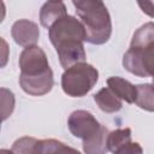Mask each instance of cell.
Instances as JSON below:
<instances>
[{"label": "cell", "instance_id": "obj_1", "mask_svg": "<svg viewBox=\"0 0 154 154\" xmlns=\"http://www.w3.org/2000/svg\"><path fill=\"white\" fill-rule=\"evenodd\" d=\"M48 37L54 46L60 65L66 70L85 61V30L79 19L66 14L48 29Z\"/></svg>", "mask_w": 154, "mask_h": 154}, {"label": "cell", "instance_id": "obj_2", "mask_svg": "<svg viewBox=\"0 0 154 154\" xmlns=\"http://www.w3.org/2000/svg\"><path fill=\"white\" fill-rule=\"evenodd\" d=\"M122 63L135 76L154 78V22L141 25L134 32Z\"/></svg>", "mask_w": 154, "mask_h": 154}, {"label": "cell", "instance_id": "obj_3", "mask_svg": "<svg viewBox=\"0 0 154 154\" xmlns=\"http://www.w3.org/2000/svg\"><path fill=\"white\" fill-rule=\"evenodd\" d=\"M72 5L85 30V41L106 43L112 34V22L106 5L100 0H73Z\"/></svg>", "mask_w": 154, "mask_h": 154}, {"label": "cell", "instance_id": "obj_4", "mask_svg": "<svg viewBox=\"0 0 154 154\" xmlns=\"http://www.w3.org/2000/svg\"><path fill=\"white\" fill-rule=\"evenodd\" d=\"M97 79L99 71L96 67L84 61L64 71L61 75V88L71 97H82L94 88Z\"/></svg>", "mask_w": 154, "mask_h": 154}, {"label": "cell", "instance_id": "obj_5", "mask_svg": "<svg viewBox=\"0 0 154 154\" xmlns=\"http://www.w3.org/2000/svg\"><path fill=\"white\" fill-rule=\"evenodd\" d=\"M19 69L23 76H38L51 70L46 53L38 46L24 48L19 55Z\"/></svg>", "mask_w": 154, "mask_h": 154}, {"label": "cell", "instance_id": "obj_6", "mask_svg": "<svg viewBox=\"0 0 154 154\" xmlns=\"http://www.w3.org/2000/svg\"><path fill=\"white\" fill-rule=\"evenodd\" d=\"M67 126L70 132L82 141L95 135L102 126L96 118L88 111L77 109L73 111L67 119Z\"/></svg>", "mask_w": 154, "mask_h": 154}, {"label": "cell", "instance_id": "obj_7", "mask_svg": "<svg viewBox=\"0 0 154 154\" xmlns=\"http://www.w3.org/2000/svg\"><path fill=\"white\" fill-rule=\"evenodd\" d=\"M19 85L23 91L32 96H42L45 94H48L54 85L53 71L48 70L47 72L38 76L19 75Z\"/></svg>", "mask_w": 154, "mask_h": 154}, {"label": "cell", "instance_id": "obj_8", "mask_svg": "<svg viewBox=\"0 0 154 154\" xmlns=\"http://www.w3.org/2000/svg\"><path fill=\"white\" fill-rule=\"evenodd\" d=\"M11 35L17 45L28 48L36 46V42L40 37V29L36 23L29 19H19L13 23Z\"/></svg>", "mask_w": 154, "mask_h": 154}, {"label": "cell", "instance_id": "obj_9", "mask_svg": "<svg viewBox=\"0 0 154 154\" xmlns=\"http://www.w3.org/2000/svg\"><path fill=\"white\" fill-rule=\"evenodd\" d=\"M107 87L122 101H125L128 103H135L137 96V89L136 85H134L129 81L118 76H113L107 78Z\"/></svg>", "mask_w": 154, "mask_h": 154}, {"label": "cell", "instance_id": "obj_10", "mask_svg": "<svg viewBox=\"0 0 154 154\" xmlns=\"http://www.w3.org/2000/svg\"><path fill=\"white\" fill-rule=\"evenodd\" d=\"M66 14V6L63 1H47L40 10V23L43 28L49 29L55 22Z\"/></svg>", "mask_w": 154, "mask_h": 154}, {"label": "cell", "instance_id": "obj_11", "mask_svg": "<svg viewBox=\"0 0 154 154\" xmlns=\"http://www.w3.org/2000/svg\"><path fill=\"white\" fill-rule=\"evenodd\" d=\"M94 101L105 113L118 112L123 106V101L108 87H105L100 89L96 94H94Z\"/></svg>", "mask_w": 154, "mask_h": 154}, {"label": "cell", "instance_id": "obj_12", "mask_svg": "<svg viewBox=\"0 0 154 154\" xmlns=\"http://www.w3.org/2000/svg\"><path fill=\"white\" fill-rule=\"evenodd\" d=\"M108 134L109 131L107 130V128L102 125L95 135L83 141V152L85 154H106L108 152Z\"/></svg>", "mask_w": 154, "mask_h": 154}, {"label": "cell", "instance_id": "obj_13", "mask_svg": "<svg viewBox=\"0 0 154 154\" xmlns=\"http://www.w3.org/2000/svg\"><path fill=\"white\" fill-rule=\"evenodd\" d=\"M137 96H136V106L141 109L154 112V84L153 83H144L136 85Z\"/></svg>", "mask_w": 154, "mask_h": 154}, {"label": "cell", "instance_id": "obj_14", "mask_svg": "<svg viewBox=\"0 0 154 154\" xmlns=\"http://www.w3.org/2000/svg\"><path fill=\"white\" fill-rule=\"evenodd\" d=\"M38 154H81V152L72 147H69L61 141L49 138L40 140Z\"/></svg>", "mask_w": 154, "mask_h": 154}, {"label": "cell", "instance_id": "obj_15", "mask_svg": "<svg viewBox=\"0 0 154 154\" xmlns=\"http://www.w3.org/2000/svg\"><path fill=\"white\" fill-rule=\"evenodd\" d=\"M129 142H131V129L130 128L116 129L108 134V138H107L108 152L113 154L120 147H123Z\"/></svg>", "mask_w": 154, "mask_h": 154}, {"label": "cell", "instance_id": "obj_16", "mask_svg": "<svg viewBox=\"0 0 154 154\" xmlns=\"http://www.w3.org/2000/svg\"><path fill=\"white\" fill-rule=\"evenodd\" d=\"M40 140L35 137L23 136L16 140L12 144L11 150L13 154H38Z\"/></svg>", "mask_w": 154, "mask_h": 154}, {"label": "cell", "instance_id": "obj_17", "mask_svg": "<svg viewBox=\"0 0 154 154\" xmlns=\"http://www.w3.org/2000/svg\"><path fill=\"white\" fill-rule=\"evenodd\" d=\"M14 108V95L11 90L1 88V116L2 120H6L13 112Z\"/></svg>", "mask_w": 154, "mask_h": 154}, {"label": "cell", "instance_id": "obj_18", "mask_svg": "<svg viewBox=\"0 0 154 154\" xmlns=\"http://www.w3.org/2000/svg\"><path fill=\"white\" fill-rule=\"evenodd\" d=\"M113 154H143V149L140 146V143L131 141V142L124 144L123 147H120Z\"/></svg>", "mask_w": 154, "mask_h": 154}, {"label": "cell", "instance_id": "obj_19", "mask_svg": "<svg viewBox=\"0 0 154 154\" xmlns=\"http://www.w3.org/2000/svg\"><path fill=\"white\" fill-rule=\"evenodd\" d=\"M137 4L143 13L154 18V1H137Z\"/></svg>", "mask_w": 154, "mask_h": 154}, {"label": "cell", "instance_id": "obj_20", "mask_svg": "<svg viewBox=\"0 0 154 154\" xmlns=\"http://www.w3.org/2000/svg\"><path fill=\"white\" fill-rule=\"evenodd\" d=\"M1 43H2V52H4V55H2V61H1V66L4 67L5 64H6V60H7V55H6V52H7V47H6V42L4 38H1Z\"/></svg>", "mask_w": 154, "mask_h": 154}, {"label": "cell", "instance_id": "obj_21", "mask_svg": "<svg viewBox=\"0 0 154 154\" xmlns=\"http://www.w3.org/2000/svg\"><path fill=\"white\" fill-rule=\"evenodd\" d=\"M0 154H13L12 150H8V149H1L0 150Z\"/></svg>", "mask_w": 154, "mask_h": 154}, {"label": "cell", "instance_id": "obj_22", "mask_svg": "<svg viewBox=\"0 0 154 154\" xmlns=\"http://www.w3.org/2000/svg\"><path fill=\"white\" fill-rule=\"evenodd\" d=\"M153 84H154V78H153Z\"/></svg>", "mask_w": 154, "mask_h": 154}]
</instances>
